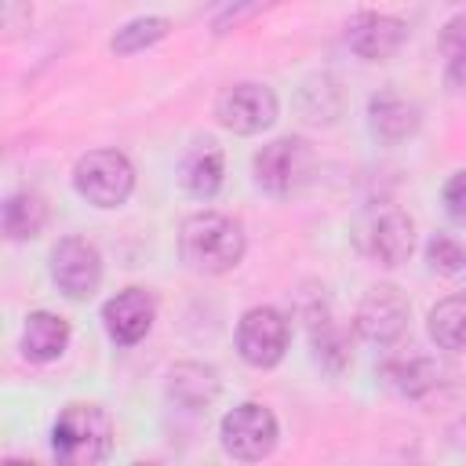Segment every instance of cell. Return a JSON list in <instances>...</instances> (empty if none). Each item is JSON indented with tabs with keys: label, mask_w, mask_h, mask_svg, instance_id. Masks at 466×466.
Segmentation results:
<instances>
[{
	"label": "cell",
	"mask_w": 466,
	"mask_h": 466,
	"mask_svg": "<svg viewBox=\"0 0 466 466\" xmlns=\"http://www.w3.org/2000/svg\"><path fill=\"white\" fill-rule=\"evenodd\" d=\"M411 320V302L397 284H371L353 313V328L360 339L375 342V346H393L404 339Z\"/></svg>",
	"instance_id": "obj_9"
},
{
	"label": "cell",
	"mask_w": 466,
	"mask_h": 466,
	"mask_svg": "<svg viewBox=\"0 0 466 466\" xmlns=\"http://www.w3.org/2000/svg\"><path fill=\"white\" fill-rule=\"evenodd\" d=\"M408 40V25L397 15L382 11H360L346 22V44L364 62H386L393 58Z\"/></svg>",
	"instance_id": "obj_12"
},
{
	"label": "cell",
	"mask_w": 466,
	"mask_h": 466,
	"mask_svg": "<svg viewBox=\"0 0 466 466\" xmlns=\"http://www.w3.org/2000/svg\"><path fill=\"white\" fill-rule=\"evenodd\" d=\"M444 84L451 95H466V51L459 55H448V66H444Z\"/></svg>",
	"instance_id": "obj_27"
},
{
	"label": "cell",
	"mask_w": 466,
	"mask_h": 466,
	"mask_svg": "<svg viewBox=\"0 0 466 466\" xmlns=\"http://www.w3.org/2000/svg\"><path fill=\"white\" fill-rule=\"evenodd\" d=\"M444 211L455 222H466V171H455L444 182Z\"/></svg>",
	"instance_id": "obj_25"
},
{
	"label": "cell",
	"mask_w": 466,
	"mask_h": 466,
	"mask_svg": "<svg viewBox=\"0 0 466 466\" xmlns=\"http://www.w3.org/2000/svg\"><path fill=\"white\" fill-rule=\"evenodd\" d=\"M451 437H455V444H459V448H466V419H462L459 426H451Z\"/></svg>",
	"instance_id": "obj_28"
},
{
	"label": "cell",
	"mask_w": 466,
	"mask_h": 466,
	"mask_svg": "<svg viewBox=\"0 0 466 466\" xmlns=\"http://www.w3.org/2000/svg\"><path fill=\"white\" fill-rule=\"evenodd\" d=\"M167 33H171V18H164V15H142V18L124 22V25L113 33L109 51H113L116 58H127V55H138V51L160 44Z\"/></svg>",
	"instance_id": "obj_22"
},
{
	"label": "cell",
	"mask_w": 466,
	"mask_h": 466,
	"mask_svg": "<svg viewBox=\"0 0 466 466\" xmlns=\"http://www.w3.org/2000/svg\"><path fill=\"white\" fill-rule=\"evenodd\" d=\"M157 320V299L146 288H124L102 302V328L116 346H138Z\"/></svg>",
	"instance_id": "obj_11"
},
{
	"label": "cell",
	"mask_w": 466,
	"mask_h": 466,
	"mask_svg": "<svg viewBox=\"0 0 466 466\" xmlns=\"http://www.w3.org/2000/svg\"><path fill=\"white\" fill-rule=\"evenodd\" d=\"M291 324L277 306H251L237 320V353L251 368H277L288 353Z\"/></svg>",
	"instance_id": "obj_8"
},
{
	"label": "cell",
	"mask_w": 466,
	"mask_h": 466,
	"mask_svg": "<svg viewBox=\"0 0 466 466\" xmlns=\"http://www.w3.org/2000/svg\"><path fill=\"white\" fill-rule=\"evenodd\" d=\"M280 0H233L218 18H215V33H229V29H237V25H244V22H251L258 11H269V7H277Z\"/></svg>",
	"instance_id": "obj_24"
},
{
	"label": "cell",
	"mask_w": 466,
	"mask_h": 466,
	"mask_svg": "<svg viewBox=\"0 0 466 466\" xmlns=\"http://www.w3.org/2000/svg\"><path fill=\"white\" fill-rule=\"evenodd\" d=\"M73 189L91 208H120L135 193V167L120 149H91L73 164Z\"/></svg>",
	"instance_id": "obj_4"
},
{
	"label": "cell",
	"mask_w": 466,
	"mask_h": 466,
	"mask_svg": "<svg viewBox=\"0 0 466 466\" xmlns=\"http://www.w3.org/2000/svg\"><path fill=\"white\" fill-rule=\"evenodd\" d=\"M167 397L186 411H200L218 397V371L200 360H182L167 371Z\"/></svg>",
	"instance_id": "obj_17"
},
{
	"label": "cell",
	"mask_w": 466,
	"mask_h": 466,
	"mask_svg": "<svg viewBox=\"0 0 466 466\" xmlns=\"http://www.w3.org/2000/svg\"><path fill=\"white\" fill-rule=\"evenodd\" d=\"M309 342H313V357L328 375H342L350 364V339L346 331L331 320L328 309H309Z\"/></svg>",
	"instance_id": "obj_19"
},
{
	"label": "cell",
	"mask_w": 466,
	"mask_h": 466,
	"mask_svg": "<svg viewBox=\"0 0 466 466\" xmlns=\"http://www.w3.org/2000/svg\"><path fill=\"white\" fill-rule=\"evenodd\" d=\"M51 280L73 302L91 299L98 291V284H102V255H98V248L91 240H84V237H62L51 248Z\"/></svg>",
	"instance_id": "obj_10"
},
{
	"label": "cell",
	"mask_w": 466,
	"mask_h": 466,
	"mask_svg": "<svg viewBox=\"0 0 466 466\" xmlns=\"http://www.w3.org/2000/svg\"><path fill=\"white\" fill-rule=\"evenodd\" d=\"M441 51H444V55H459V51H466V15L451 18V22L441 29Z\"/></svg>",
	"instance_id": "obj_26"
},
{
	"label": "cell",
	"mask_w": 466,
	"mask_h": 466,
	"mask_svg": "<svg viewBox=\"0 0 466 466\" xmlns=\"http://www.w3.org/2000/svg\"><path fill=\"white\" fill-rule=\"evenodd\" d=\"M222 178H226V157H222V146L215 138H197L182 164H178V182L189 197L197 200H211L218 189H222Z\"/></svg>",
	"instance_id": "obj_15"
},
{
	"label": "cell",
	"mask_w": 466,
	"mask_h": 466,
	"mask_svg": "<svg viewBox=\"0 0 466 466\" xmlns=\"http://www.w3.org/2000/svg\"><path fill=\"white\" fill-rule=\"evenodd\" d=\"M69 339H73V331H69L66 317L51 313V309H33L25 317V324H22L18 350L33 364H51V360H58L69 350Z\"/></svg>",
	"instance_id": "obj_16"
},
{
	"label": "cell",
	"mask_w": 466,
	"mask_h": 466,
	"mask_svg": "<svg viewBox=\"0 0 466 466\" xmlns=\"http://www.w3.org/2000/svg\"><path fill=\"white\" fill-rule=\"evenodd\" d=\"M51 451L62 466H98L113 451V419L102 404L69 400L51 426Z\"/></svg>",
	"instance_id": "obj_2"
},
{
	"label": "cell",
	"mask_w": 466,
	"mask_h": 466,
	"mask_svg": "<svg viewBox=\"0 0 466 466\" xmlns=\"http://www.w3.org/2000/svg\"><path fill=\"white\" fill-rule=\"evenodd\" d=\"M277 113H280V102L273 87L258 80L229 84L215 98V120L233 135H262L266 127L277 124Z\"/></svg>",
	"instance_id": "obj_7"
},
{
	"label": "cell",
	"mask_w": 466,
	"mask_h": 466,
	"mask_svg": "<svg viewBox=\"0 0 466 466\" xmlns=\"http://www.w3.org/2000/svg\"><path fill=\"white\" fill-rule=\"evenodd\" d=\"M360 248L379 266H400L415 251V222L400 208H386L368 218L360 233Z\"/></svg>",
	"instance_id": "obj_13"
},
{
	"label": "cell",
	"mask_w": 466,
	"mask_h": 466,
	"mask_svg": "<svg viewBox=\"0 0 466 466\" xmlns=\"http://www.w3.org/2000/svg\"><path fill=\"white\" fill-rule=\"evenodd\" d=\"M342 87L331 76H309L299 87V109L309 124H335L342 116Z\"/></svg>",
	"instance_id": "obj_21"
},
{
	"label": "cell",
	"mask_w": 466,
	"mask_h": 466,
	"mask_svg": "<svg viewBox=\"0 0 466 466\" xmlns=\"http://www.w3.org/2000/svg\"><path fill=\"white\" fill-rule=\"evenodd\" d=\"M379 375L397 397L419 400V404H433L455 393V368L444 357H426V353L393 357L382 364Z\"/></svg>",
	"instance_id": "obj_5"
},
{
	"label": "cell",
	"mask_w": 466,
	"mask_h": 466,
	"mask_svg": "<svg viewBox=\"0 0 466 466\" xmlns=\"http://www.w3.org/2000/svg\"><path fill=\"white\" fill-rule=\"evenodd\" d=\"M248 237L233 215L222 211H197L178 229V255L193 273L222 277L244 262Z\"/></svg>",
	"instance_id": "obj_1"
},
{
	"label": "cell",
	"mask_w": 466,
	"mask_h": 466,
	"mask_svg": "<svg viewBox=\"0 0 466 466\" xmlns=\"http://www.w3.org/2000/svg\"><path fill=\"white\" fill-rule=\"evenodd\" d=\"M277 437H280V426H277V415L258 404V400H244L237 404L233 411L222 415L218 422V444L229 459H240V462H258L266 459L273 448H277Z\"/></svg>",
	"instance_id": "obj_6"
},
{
	"label": "cell",
	"mask_w": 466,
	"mask_h": 466,
	"mask_svg": "<svg viewBox=\"0 0 466 466\" xmlns=\"http://www.w3.org/2000/svg\"><path fill=\"white\" fill-rule=\"evenodd\" d=\"M313 167H317V157H313L309 142L299 138V135H284V138L266 142L255 153V160H251L255 182L269 197H291V193H299L313 178Z\"/></svg>",
	"instance_id": "obj_3"
},
{
	"label": "cell",
	"mask_w": 466,
	"mask_h": 466,
	"mask_svg": "<svg viewBox=\"0 0 466 466\" xmlns=\"http://www.w3.org/2000/svg\"><path fill=\"white\" fill-rule=\"evenodd\" d=\"M47 218H51L47 200H44L36 189H15V193H7L0 222H4V237H7L11 244L36 240V237L44 233Z\"/></svg>",
	"instance_id": "obj_18"
},
{
	"label": "cell",
	"mask_w": 466,
	"mask_h": 466,
	"mask_svg": "<svg viewBox=\"0 0 466 466\" xmlns=\"http://www.w3.org/2000/svg\"><path fill=\"white\" fill-rule=\"evenodd\" d=\"M426 331L437 342V350L466 353V291L441 299L426 317Z\"/></svg>",
	"instance_id": "obj_20"
},
{
	"label": "cell",
	"mask_w": 466,
	"mask_h": 466,
	"mask_svg": "<svg viewBox=\"0 0 466 466\" xmlns=\"http://www.w3.org/2000/svg\"><path fill=\"white\" fill-rule=\"evenodd\" d=\"M419 124H422L419 106H415L411 98H404L400 91L382 87L379 95L368 98V127H371V135H375L379 142L397 146V142L411 138V135L419 131Z\"/></svg>",
	"instance_id": "obj_14"
},
{
	"label": "cell",
	"mask_w": 466,
	"mask_h": 466,
	"mask_svg": "<svg viewBox=\"0 0 466 466\" xmlns=\"http://www.w3.org/2000/svg\"><path fill=\"white\" fill-rule=\"evenodd\" d=\"M426 262L437 269V273H462L466 269V251L459 240H451L448 233H437L430 237L426 244Z\"/></svg>",
	"instance_id": "obj_23"
}]
</instances>
